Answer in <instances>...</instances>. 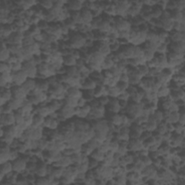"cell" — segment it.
Instances as JSON below:
<instances>
[{"mask_svg":"<svg viewBox=\"0 0 185 185\" xmlns=\"http://www.w3.org/2000/svg\"><path fill=\"white\" fill-rule=\"evenodd\" d=\"M64 62L65 64L68 65V66L72 67L73 65L76 64V60L75 57L72 55H68L64 58Z\"/></svg>","mask_w":185,"mask_h":185,"instance_id":"ba28073f","label":"cell"},{"mask_svg":"<svg viewBox=\"0 0 185 185\" xmlns=\"http://www.w3.org/2000/svg\"><path fill=\"white\" fill-rule=\"evenodd\" d=\"M80 18L82 21L85 22H89L92 20V14L88 9H84L80 13Z\"/></svg>","mask_w":185,"mask_h":185,"instance_id":"3957f363","label":"cell"},{"mask_svg":"<svg viewBox=\"0 0 185 185\" xmlns=\"http://www.w3.org/2000/svg\"><path fill=\"white\" fill-rule=\"evenodd\" d=\"M71 43L75 47H80L84 45L85 39H83V36L76 35L71 39Z\"/></svg>","mask_w":185,"mask_h":185,"instance_id":"5b68a950","label":"cell"},{"mask_svg":"<svg viewBox=\"0 0 185 185\" xmlns=\"http://www.w3.org/2000/svg\"><path fill=\"white\" fill-rule=\"evenodd\" d=\"M13 170V163H10L9 161H6L1 163V174L6 175L7 174H10Z\"/></svg>","mask_w":185,"mask_h":185,"instance_id":"277c9868","label":"cell"},{"mask_svg":"<svg viewBox=\"0 0 185 185\" xmlns=\"http://www.w3.org/2000/svg\"><path fill=\"white\" fill-rule=\"evenodd\" d=\"M40 4H41L42 7L46 9H51V7H54V4L51 1H43L40 2Z\"/></svg>","mask_w":185,"mask_h":185,"instance_id":"4fadbf2b","label":"cell"},{"mask_svg":"<svg viewBox=\"0 0 185 185\" xmlns=\"http://www.w3.org/2000/svg\"><path fill=\"white\" fill-rule=\"evenodd\" d=\"M68 95L71 98H76L79 95V90L75 88H71L68 90Z\"/></svg>","mask_w":185,"mask_h":185,"instance_id":"8fae6325","label":"cell"},{"mask_svg":"<svg viewBox=\"0 0 185 185\" xmlns=\"http://www.w3.org/2000/svg\"><path fill=\"white\" fill-rule=\"evenodd\" d=\"M36 87V82L33 80H26V81L22 84V88L25 92L31 91Z\"/></svg>","mask_w":185,"mask_h":185,"instance_id":"8992f818","label":"cell"},{"mask_svg":"<svg viewBox=\"0 0 185 185\" xmlns=\"http://www.w3.org/2000/svg\"><path fill=\"white\" fill-rule=\"evenodd\" d=\"M83 86L85 87L87 89H88V90H92V89L95 86V84L92 80H86L85 84L83 85Z\"/></svg>","mask_w":185,"mask_h":185,"instance_id":"7c38bea8","label":"cell"},{"mask_svg":"<svg viewBox=\"0 0 185 185\" xmlns=\"http://www.w3.org/2000/svg\"><path fill=\"white\" fill-rule=\"evenodd\" d=\"M12 96H13V92L10 90L9 89H1V101H7L11 99Z\"/></svg>","mask_w":185,"mask_h":185,"instance_id":"52a82bcc","label":"cell"},{"mask_svg":"<svg viewBox=\"0 0 185 185\" xmlns=\"http://www.w3.org/2000/svg\"><path fill=\"white\" fill-rule=\"evenodd\" d=\"M43 122V119L41 115H36L32 119V126L33 127H38Z\"/></svg>","mask_w":185,"mask_h":185,"instance_id":"30bf717a","label":"cell"},{"mask_svg":"<svg viewBox=\"0 0 185 185\" xmlns=\"http://www.w3.org/2000/svg\"><path fill=\"white\" fill-rule=\"evenodd\" d=\"M82 7V2L78 1H72L69 2V7L71 10H74V12L80 10Z\"/></svg>","mask_w":185,"mask_h":185,"instance_id":"9c48e42d","label":"cell"},{"mask_svg":"<svg viewBox=\"0 0 185 185\" xmlns=\"http://www.w3.org/2000/svg\"><path fill=\"white\" fill-rule=\"evenodd\" d=\"M26 160H24L22 158H19L14 160L13 162V171H15V172H20V171H23L26 168Z\"/></svg>","mask_w":185,"mask_h":185,"instance_id":"6da1fadb","label":"cell"},{"mask_svg":"<svg viewBox=\"0 0 185 185\" xmlns=\"http://www.w3.org/2000/svg\"><path fill=\"white\" fill-rule=\"evenodd\" d=\"M36 183H37V184H47V183H49V180L48 179V178H39Z\"/></svg>","mask_w":185,"mask_h":185,"instance_id":"2e32d148","label":"cell"},{"mask_svg":"<svg viewBox=\"0 0 185 185\" xmlns=\"http://www.w3.org/2000/svg\"><path fill=\"white\" fill-rule=\"evenodd\" d=\"M120 79H121V81H122V82H124V83H127V80H128V76H127V75H126V74H122V75H121Z\"/></svg>","mask_w":185,"mask_h":185,"instance_id":"e0dca14e","label":"cell"},{"mask_svg":"<svg viewBox=\"0 0 185 185\" xmlns=\"http://www.w3.org/2000/svg\"><path fill=\"white\" fill-rule=\"evenodd\" d=\"M10 69V66L7 63H4V62H1V74L4 73V72H7V70Z\"/></svg>","mask_w":185,"mask_h":185,"instance_id":"9a60e30c","label":"cell"},{"mask_svg":"<svg viewBox=\"0 0 185 185\" xmlns=\"http://www.w3.org/2000/svg\"><path fill=\"white\" fill-rule=\"evenodd\" d=\"M27 74L22 71H17L14 75H13V81H15L17 84H23L26 81Z\"/></svg>","mask_w":185,"mask_h":185,"instance_id":"7a4b0ae2","label":"cell"},{"mask_svg":"<svg viewBox=\"0 0 185 185\" xmlns=\"http://www.w3.org/2000/svg\"><path fill=\"white\" fill-rule=\"evenodd\" d=\"M77 69L75 67H70L69 68V69L67 70V73L69 75V76L72 77V76H75V75L77 74Z\"/></svg>","mask_w":185,"mask_h":185,"instance_id":"5bb4252c","label":"cell"}]
</instances>
